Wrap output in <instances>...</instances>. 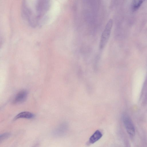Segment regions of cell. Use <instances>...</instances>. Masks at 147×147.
Returning <instances> with one entry per match:
<instances>
[{
  "mask_svg": "<svg viewBox=\"0 0 147 147\" xmlns=\"http://www.w3.org/2000/svg\"><path fill=\"white\" fill-rule=\"evenodd\" d=\"M67 129V125L65 123H63L56 127L52 132L53 136L58 137L63 135L66 132Z\"/></svg>",
  "mask_w": 147,
  "mask_h": 147,
  "instance_id": "cell-4",
  "label": "cell"
},
{
  "mask_svg": "<svg viewBox=\"0 0 147 147\" xmlns=\"http://www.w3.org/2000/svg\"><path fill=\"white\" fill-rule=\"evenodd\" d=\"M102 136L101 132L99 130H96L90 137L89 142L90 144H93L100 139Z\"/></svg>",
  "mask_w": 147,
  "mask_h": 147,
  "instance_id": "cell-6",
  "label": "cell"
},
{
  "mask_svg": "<svg viewBox=\"0 0 147 147\" xmlns=\"http://www.w3.org/2000/svg\"><path fill=\"white\" fill-rule=\"evenodd\" d=\"M10 135L11 134L9 133H4L1 135L0 136V143L9 138Z\"/></svg>",
  "mask_w": 147,
  "mask_h": 147,
  "instance_id": "cell-8",
  "label": "cell"
},
{
  "mask_svg": "<svg viewBox=\"0 0 147 147\" xmlns=\"http://www.w3.org/2000/svg\"><path fill=\"white\" fill-rule=\"evenodd\" d=\"M122 119L123 124L128 134L131 137L134 136L135 133V128L129 117L126 115H124Z\"/></svg>",
  "mask_w": 147,
  "mask_h": 147,
  "instance_id": "cell-2",
  "label": "cell"
},
{
  "mask_svg": "<svg viewBox=\"0 0 147 147\" xmlns=\"http://www.w3.org/2000/svg\"><path fill=\"white\" fill-rule=\"evenodd\" d=\"M145 0H133L132 7V9L136 11L140 7Z\"/></svg>",
  "mask_w": 147,
  "mask_h": 147,
  "instance_id": "cell-7",
  "label": "cell"
},
{
  "mask_svg": "<svg viewBox=\"0 0 147 147\" xmlns=\"http://www.w3.org/2000/svg\"><path fill=\"white\" fill-rule=\"evenodd\" d=\"M113 24L112 19H110L107 23L101 36L99 44L100 49H102L106 45L109 38Z\"/></svg>",
  "mask_w": 147,
  "mask_h": 147,
  "instance_id": "cell-1",
  "label": "cell"
},
{
  "mask_svg": "<svg viewBox=\"0 0 147 147\" xmlns=\"http://www.w3.org/2000/svg\"><path fill=\"white\" fill-rule=\"evenodd\" d=\"M33 113L28 111H23L18 114L13 119L15 121L20 118L32 119L35 117Z\"/></svg>",
  "mask_w": 147,
  "mask_h": 147,
  "instance_id": "cell-5",
  "label": "cell"
},
{
  "mask_svg": "<svg viewBox=\"0 0 147 147\" xmlns=\"http://www.w3.org/2000/svg\"><path fill=\"white\" fill-rule=\"evenodd\" d=\"M28 95L27 91L26 90H22L18 92L14 98L12 103L13 104H18L25 101Z\"/></svg>",
  "mask_w": 147,
  "mask_h": 147,
  "instance_id": "cell-3",
  "label": "cell"
}]
</instances>
